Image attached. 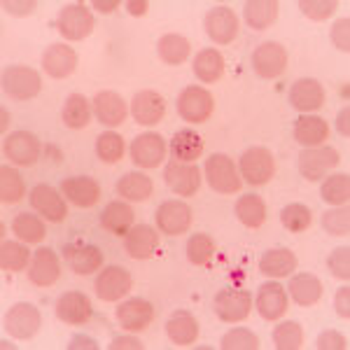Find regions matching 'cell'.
Returning <instances> with one entry per match:
<instances>
[{"label":"cell","instance_id":"4","mask_svg":"<svg viewBox=\"0 0 350 350\" xmlns=\"http://www.w3.org/2000/svg\"><path fill=\"white\" fill-rule=\"evenodd\" d=\"M213 308H215V315L222 323H243L252 310V297L247 290L224 287L213 299Z\"/></svg>","mask_w":350,"mask_h":350},{"label":"cell","instance_id":"6","mask_svg":"<svg viewBox=\"0 0 350 350\" xmlns=\"http://www.w3.org/2000/svg\"><path fill=\"white\" fill-rule=\"evenodd\" d=\"M56 26H59V33L66 38V40L77 42V40H84L87 36H92L96 19H94V14L89 12L87 5L70 3L59 12V21H56Z\"/></svg>","mask_w":350,"mask_h":350},{"label":"cell","instance_id":"59","mask_svg":"<svg viewBox=\"0 0 350 350\" xmlns=\"http://www.w3.org/2000/svg\"><path fill=\"white\" fill-rule=\"evenodd\" d=\"M94 8L103 14H110L115 8H120V0H94Z\"/></svg>","mask_w":350,"mask_h":350},{"label":"cell","instance_id":"7","mask_svg":"<svg viewBox=\"0 0 350 350\" xmlns=\"http://www.w3.org/2000/svg\"><path fill=\"white\" fill-rule=\"evenodd\" d=\"M40 325H42L40 310L28 301L14 304V306L5 313V332L12 338H19V341H26V338L36 336Z\"/></svg>","mask_w":350,"mask_h":350},{"label":"cell","instance_id":"8","mask_svg":"<svg viewBox=\"0 0 350 350\" xmlns=\"http://www.w3.org/2000/svg\"><path fill=\"white\" fill-rule=\"evenodd\" d=\"M203 28H206V36L215 44H229L239 36V16L227 5H217L203 16Z\"/></svg>","mask_w":350,"mask_h":350},{"label":"cell","instance_id":"43","mask_svg":"<svg viewBox=\"0 0 350 350\" xmlns=\"http://www.w3.org/2000/svg\"><path fill=\"white\" fill-rule=\"evenodd\" d=\"M26 194L24 178L19 175L16 168L3 166L0 168V201L3 203H16Z\"/></svg>","mask_w":350,"mask_h":350},{"label":"cell","instance_id":"47","mask_svg":"<svg viewBox=\"0 0 350 350\" xmlns=\"http://www.w3.org/2000/svg\"><path fill=\"white\" fill-rule=\"evenodd\" d=\"M96 154H98L100 161L105 163H117L122 161L124 157V140L120 133H100L98 140H96Z\"/></svg>","mask_w":350,"mask_h":350},{"label":"cell","instance_id":"34","mask_svg":"<svg viewBox=\"0 0 350 350\" xmlns=\"http://www.w3.org/2000/svg\"><path fill=\"white\" fill-rule=\"evenodd\" d=\"M171 152L175 161L194 163L203 154V138L191 129H183L173 135L171 140Z\"/></svg>","mask_w":350,"mask_h":350},{"label":"cell","instance_id":"44","mask_svg":"<svg viewBox=\"0 0 350 350\" xmlns=\"http://www.w3.org/2000/svg\"><path fill=\"white\" fill-rule=\"evenodd\" d=\"M280 222H283V227L287 231H292V234H301V231H306L310 227V222H313V213H310V208L304 206V203H290V206H285L283 211H280Z\"/></svg>","mask_w":350,"mask_h":350},{"label":"cell","instance_id":"17","mask_svg":"<svg viewBox=\"0 0 350 350\" xmlns=\"http://www.w3.org/2000/svg\"><path fill=\"white\" fill-rule=\"evenodd\" d=\"M28 201H31L33 211L40 213L47 222H64L68 215L66 201L61 199L59 191L54 187H49V185H36V187L31 189Z\"/></svg>","mask_w":350,"mask_h":350},{"label":"cell","instance_id":"32","mask_svg":"<svg viewBox=\"0 0 350 350\" xmlns=\"http://www.w3.org/2000/svg\"><path fill=\"white\" fill-rule=\"evenodd\" d=\"M100 227L115 236H126L129 229L133 227V208L129 203L112 201L100 213Z\"/></svg>","mask_w":350,"mask_h":350},{"label":"cell","instance_id":"14","mask_svg":"<svg viewBox=\"0 0 350 350\" xmlns=\"http://www.w3.org/2000/svg\"><path fill=\"white\" fill-rule=\"evenodd\" d=\"M92 313V301H89V297L84 292L70 290L56 299V318L64 325H84L89 323Z\"/></svg>","mask_w":350,"mask_h":350},{"label":"cell","instance_id":"28","mask_svg":"<svg viewBox=\"0 0 350 350\" xmlns=\"http://www.w3.org/2000/svg\"><path fill=\"white\" fill-rule=\"evenodd\" d=\"M94 112L96 120L105 126H120V124L126 120V103L117 92H98L94 98Z\"/></svg>","mask_w":350,"mask_h":350},{"label":"cell","instance_id":"3","mask_svg":"<svg viewBox=\"0 0 350 350\" xmlns=\"http://www.w3.org/2000/svg\"><path fill=\"white\" fill-rule=\"evenodd\" d=\"M213 110H215V100L213 94L203 87H185L183 94L178 96V115L180 120L189 122V124H203L206 120H211Z\"/></svg>","mask_w":350,"mask_h":350},{"label":"cell","instance_id":"38","mask_svg":"<svg viewBox=\"0 0 350 350\" xmlns=\"http://www.w3.org/2000/svg\"><path fill=\"white\" fill-rule=\"evenodd\" d=\"M224 72V56L213 47L201 49L199 54L194 56V75L199 77L201 82H217Z\"/></svg>","mask_w":350,"mask_h":350},{"label":"cell","instance_id":"5","mask_svg":"<svg viewBox=\"0 0 350 350\" xmlns=\"http://www.w3.org/2000/svg\"><path fill=\"white\" fill-rule=\"evenodd\" d=\"M241 175L247 185L252 187H262V185L271 183V178L275 175V161L273 154L267 148H250L243 152L241 157Z\"/></svg>","mask_w":350,"mask_h":350},{"label":"cell","instance_id":"52","mask_svg":"<svg viewBox=\"0 0 350 350\" xmlns=\"http://www.w3.org/2000/svg\"><path fill=\"white\" fill-rule=\"evenodd\" d=\"M332 42L336 44V49H341V52H350V19L348 16H343V19H338L334 26H332Z\"/></svg>","mask_w":350,"mask_h":350},{"label":"cell","instance_id":"24","mask_svg":"<svg viewBox=\"0 0 350 350\" xmlns=\"http://www.w3.org/2000/svg\"><path fill=\"white\" fill-rule=\"evenodd\" d=\"M42 68L54 80H64V77L72 75L77 68L75 49L68 47V44H49L42 54Z\"/></svg>","mask_w":350,"mask_h":350},{"label":"cell","instance_id":"53","mask_svg":"<svg viewBox=\"0 0 350 350\" xmlns=\"http://www.w3.org/2000/svg\"><path fill=\"white\" fill-rule=\"evenodd\" d=\"M315 348L318 350H346L348 341H346V336H341L338 332L325 329L323 334L318 336V341H315Z\"/></svg>","mask_w":350,"mask_h":350},{"label":"cell","instance_id":"11","mask_svg":"<svg viewBox=\"0 0 350 350\" xmlns=\"http://www.w3.org/2000/svg\"><path fill=\"white\" fill-rule=\"evenodd\" d=\"M341 157L334 148H306L299 154V173L310 183L323 180L332 168L338 166Z\"/></svg>","mask_w":350,"mask_h":350},{"label":"cell","instance_id":"10","mask_svg":"<svg viewBox=\"0 0 350 350\" xmlns=\"http://www.w3.org/2000/svg\"><path fill=\"white\" fill-rule=\"evenodd\" d=\"M157 229L163 231L166 236H183L191 227V208L185 201H163L154 213Z\"/></svg>","mask_w":350,"mask_h":350},{"label":"cell","instance_id":"2","mask_svg":"<svg viewBox=\"0 0 350 350\" xmlns=\"http://www.w3.org/2000/svg\"><path fill=\"white\" fill-rule=\"evenodd\" d=\"M203 171H206L211 189L217 191V194H236V191H241V187H243V180H241L239 171H236L231 157L222 154V152L208 157Z\"/></svg>","mask_w":350,"mask_h":350},{"label":"cell","instance_id":"46","mask_svg":"<svg viewBox=\"0 0 350 350\" xmlns=\"http://www.w3.org/2000/svg\"><path fill=\"white\" fill-rule=\"evenodd\" d=\"M213 255H215V241L208 234H194L187 241V259L196 267L211 264Z\"/></svg>","mask_w":350,"mask_h":350},{"label":"cell","instance_id":"60","mask_svg":"<svg viewBox=\"0 0 350 350\" xmlns=\"http://www.w3.org/2000/svg\"><path fill=\"white\" fill-rule=\"evenodd\" d=\"M68 348H70V350H75V348H96V343L89 336H72V341H70V346H68Z\"/></svg>","mask_w":350,"mask_h":350},{"label":"cell","instance_id":"23","mask_svg":"<svg viewBox=\"0 0 350 350\" xmlns=\"http://www.w3.org/2000/svg\"><path fill=\"white\" fill-rule=\"evenodd\" d=\"M159 247V234L150 224H133L124 236V250L131 259H150Z\"/></svg>","mask_w":350,"mask_h":350},{"label":"cell","instance_id":"36","mask_svg":"<svg viewBox=\"0 0 350 350\" xmlns=\"http://www.w3.org/2000/svg\"><path fill=\"white\" fill-rule=\"evenodd\" d=\"M243 16H245L247 26L255 31H264V28L273 26L278 19V3L275 0H247L243 8Z\"/></svg>","mask_w":350,"mask_h":350},{"label":"cell","instance_id":"1","mask_svg":"<svg viewBox=\"0 0 350 350\" xmlns=\"http://www.w3.org/2000/svg\"><path fill=\"white\" fill-rule=\"evenodd\" d=\"M40 72L28 66H8L3 70V92L12 100H31L40 94Z\"/></svg>","mask_w":350,"mask_h":350},{"label":"cell","instance_id":"51","mask_svg":"<svg viewBox=\"0 0 350 350\" xmlns=\"http://www.w3.org/2000/svg\"><path fill=\"white\" fill-rule=\"evenodd\" d=\"M299 8H301V12L306 14L308 19L325 21L327 16H332L336 12L338 3H336V0H301V3H299Z\"/></svg>","mask_w":350,"mask_h":350},{"label":"cell","instance_id":"57","mask_svg":"<svg viewBox=\"0 0 350 350\" xmlns=\"http://www.w3.org/2000/svg\"><path fill=\"white\" fill-rule=\"evenodd\" d=\"M148 8H150L148 0H129L126 3L129 14H133V16H143L145 12H148Z\"/></svg>","mask_w":350,"mask_h":350},{"label":"cell","instance_id":"58","mask_svg":"<svg viewBox=\"0 0 350 350\" xmlns=\"http://www.w3.org/2000/svg\"><path fill=\"white\" fill-rule=\"evenodd\" d=\"M348 117H350V108L346 105L341 112H338V120H336V129H338V133L343 135V138H348L350 135V129H348Z\"/></svg>","mask_w":350,"mask_h":350},{"label":"cell","instance_id":"55","mask_svg":"<svg viewBox=\"0 0 350 350\" xmlns=\"http://www.w3.org/2000/svg\"><path fill=\"white\" fill-rule=\"evenodd\" d=\"M36 0H28V3H14V0H5L3 3V8H5V12H10V14H31L33 10H36Z\"/></svg>","mask_w":350,"mask_h":350},{"label":"cell","instance_id":"31","mask_svg":"<svg viewBox=\"0 0 350 350\" xmlns=\"http://www.w3.org/2000/svg\"><path fill=\"white\" fill-rule=\"evenodd\" d=\"M297 269V257L287 247H271L259 257V271L269 278H285Z\"/></svg>","mask_w":350,"mask_h":350},{"label":"cell","instance_id":"54","mask_svg":"<svg viewBox=\"0 0 350 350\" xmlns=\"http://www.w3.org/2000/svg\"><path fill=\"white\" fill-rule=\"evenodd\" d=\"M334 306H336V313L341 315L343 320L350 318V287H338V292L334 297Z\"/></svg>","mask_w":350,"mask_h":350},{"label":"cell","instance_id":"56","mask_svg":"<svg viewBox=\"0 0 350 350\" xmlns=\"http://www.w3.org/2000/svg\"><path fill=\"white\" fill-rule=\"evenodd\" d=\"M124 348H131V350H143V343L133 336H117L115 341L110 343V350H124Z\"/></svg>","mask_w":350,"mask_h":350},{"label":"cell","instance_id":"9","mask_svg":"<svg viewBox=\"0 0 350 350\" xmlns=\"http://www.w3.org/2000/svg\"><path fill=\"white\" fill-rule=\"evenodd\" d=\"M252 70L262 80H275L287 70V49L280 42H262L252 52Z\"/></svg>","mask_w":350,"mask_h":350},{"label":"cell","instance_id":"15","mask_svg":"<svg viewBox=\"0 0 350 350\" xmlns=\"http://www.w3.org/2000/svg\"><path fill=\"white\" fill-rule=\"evenodd\" d=\"M287 100L290 105L299 112H313L320 110L325 105V87L313 77H301L290 87V94H287Z\"/></svg>","mask_w":350,"mask_h":350},{"label":"cell","instance_id":"48","mask_svg":"<svg viewBox=\"0 0 350 350\" xmlns=\"http://www.w3.org/2000/svg\"><path fill=\"white\" fill-rule=\"evenodd\" d=\"M219 348L222 350H257L259 338L255 332L245 329V327H236V329H231L222 336Z\"/></svg>","mask_w":350,"mask_h":350},{"label":"cell","instance_id":"37","mask_svg":"<svg viewBox=\"0 0 350 350\" xmlns=\"http://www.w3.org/2000/svg\"><path fill=\"white\" fill-rule=\"evenodd\" d=\"M115 189H117V194L126 201H148L152 196V191H154V185H152V180L143 173H126L117 180Z\"/></svg>","mask_w":350,"mask_h":350},{"label":"cell","instance_id":"18","mask_svg":"<svg viewBox=\"0 0 350 350\" xmlns=\"http://www.w3.org/2000/svg\"><path fill=\"white\" fill-rule=\"evenodd\" d=\"M61 278V262L52 247H40L28 267V280L38 287H52Z\"/></svg>","mask_w":350,"mask_h":350},{"label":"cell","instance_id":"49","mask_svg":"<svg viewBox=\"0 0 350 350\" xmlns=\"http://www.w3.org/2000/svg\"><path fill=\"white\" fill-rule=\"evenodd\" d=\"M323 229L332 236H348L350 234V208H332L323 215Z\"/></svg>","mask_w":350,"mask_h":350},{"label":"cell","instance_id":"12","mask_svg":"<svg viewBox=\"0 0 350 350\" xmlns=\"http://www.w3.org/2000/svg\"><path fill=\"white\" fill-rule=\"evenodd\" d=\"M40 140L28 131H14L5 138L3 152L10 161L16 163V166H33L38 159H40Z\"/></svg>","mask_w":350,"mask_h":350},{"label":"cell","instance_id":"30","mask_svg":"<svg viewBox=\"0 0 350 350\" xmlns=\"http://www.w3.org/2000/svg\"><path fill=\"white\" fill-rule=\"evenodd\" d=\"M166 334L175 346H191L199 338V323L189 310H175L166 323Z\"/></svg>","mask_w":350,"mask_h":350},{"label":"cell","instance_id":"33","mask_svg":"<svg viewBox=\"0 0 350 350\" xmlns=\"http://www.w3.org/2000/svg\"><path fill=\"white\" fill-rule=\"evenodd\" d=\"M234 213L241 219V224H245L247 229H259L267 222V203L257 194H243L236 201Z\"/></svg>","mask_w":350,"mask_h":350},{"label":"cell","instance_id":"41","mask_svg":"<svg viewBox=\"0 0 350 350\" xmlns=\"http://www.w3.org/2000/svg\"><path fill=\"white\" fill-rule=\"evenodd\" d=\"M320 196H323L325 203H332V206H346L350 199V175L348 173L329 175L323 183Z\"/></svg>","mask_w":350,"mask_h":350},{"label":"cell","instance_id":"26","mask_svg":"<svg viewBox=\"0 0 350 350\" xmlns=\"http://www.w3.org/2000/svg\"><path fill=\"white\" fill-rule=\"evenodd\" d=\"M66 262L77 275H89L103 267V252L92 243H80V245H66Z\"/></svg>","mask_w":350,"mask_h":350},{"label":"cell","instance_id":"21","mask_svg":"<svg viewBox=\"0 0 350 350\" xmlns=\"http://www.w3.org/2000/svg\"><path fill=\"white\" fill-rule=\"evenodd\" d=\"M166 185L171 187L175 194L180 196H194L201 187V173L194 163H185V161H171L166 166Z\"/></svg>","mask_w":350,"mask_h":350},{"label":"cell","instance_id":"13","mask_svg":"<svg viewBox=\"0 0 350 350\" xmlns=\"http://www.w3.org/2000/svg\"><path fill=\"white\" fill-rule=\"evenodd\" d=\"M133 287V278L124 267H108L98 273L96 278V295L103 301H120L122 297H126Z\"/></svg>","mask_w":350,"mask_h":350},{"label":"cell","instance_id":"45","mask_svg":"<svg viewBox=\"0 0 350 350\" xmlns=\"http://www.w3.org/2000/svg\"><path fill=\"white\" fill-rule=\"evenodd\" d=\"M273 346L278 350H299L304 346V329L297 320H285L273 329Z\"/></svg>","mask_w":350,"mask_h":350},{"label":"cell","instance_id":"27","mask_svg":"<svg viewBox=\"0 0 350 350\" xmlns=\"http://www.w3.org/2000/svg\"><path fill=\"white\" fill-rule=\"evenodd\" d=\"M292 135L304 150L306 148H320V145L327 140L329 135V126L323 117L315 115H301L295 122V129H292Z\"/></svg>","mask_w":350,"mask_h":350},{"label":"cell","instance_id":"29","mask_svg":"<svg viewBox=\"0 0 350 350\" xmlns=\"http://www.w3.org/2000/svg\"><path fill=\"white\" fill-rule=\"evenodd\" d=\"M290 297L295 299L297 306H304V308H310L323 299V280L313 273H297L292 275L290 280Z\"/></svg>","mask_w":350,"mask_h":350},{"label":"cell","instance_id":"50","mask_svg":"<svg viewBox=\"0 0 350 350\" xmlns=\"http://www.w3.org/2000/svg\"><path fill=\"white\" fill-rule=\"evenodd\" d=\"M327 269L329 273L338 280H348L350 278V247H334L332 255L327 257Z\"/></svg>","mask_w":350,"mask_h":350},{"label":"cell","instance_id":"16","mask_svg":"<svg viewBox=\"0 0 350 350\" xmlns=\"http://www.w3.org/2000/svg\"><path fill=\"white\" fill-rule=\"evenodd\" d=\"M252 304H255V308L259 310V315H262L264 320H269V323L280 320L287 313V308H290L285 287L280 283H273V280H269V283H264L259 287L257 299Z\"/></svg>","mask_w":350,"mask_h":350},{"label":"cell","instance_id":"20","mask_svg":"<svg viewBox=\"0 0 350 350\" xmlns=\"http://www.w3.org/2000/svg\"><path fill=\"white\" fill-rule=\"evenodd\" d=\"M166 157V143L159 133H140L131 143V159L140 168H157Z\"/></svg>","mask_w":350,"mask_h":350},{"label":"cell","instance_id":"35","mask_svg":"<svg viewBox=\"0 0 350 350\" xmlns=\"http://www.w3.org/2000/svg\"><path fill=\"white\" fill-rule=\"evenodd\" d=\"M157 54H159V59L163 64L180 66L189 59L191 44L187 38L178 36V33H166V36H161L159 42H157Z\"/></svg>","mask_w":350,"mask_h":350},{"label":"cell","instance_id":"22","mask_svg":"<svg viewBox=\"0 0 350 350\" xmlns=\"http://www.w3.org/2000/svg\"><path fill=\"white\" fill-rule=\"evenodd\" d=\"M131 115L133 120L143 126H154L163 120L166 115V100H163L161 94L152 92V89H145V92H138L133 96L131 103Z\"/></svg>","mask_w":350,"mask_h":350},{"label":"cell","instance_id":"42","mask_svg":"<svg viewBox=\"0 0 350 350\" xmlns=\"http://www.w3.org/2000/svg\"><path fill=\"white\" fill-rule=\"evenodd\" d=\"M28 259H31V252L26 250V245L16 241H3L0 245V269L3 271H10V273L24 271L28 267Z\"/></svg>","mask_w":350,"mask_h":350},{"label":"cell","instance_id":"19","mask_svg":"<svg viewBox=\"0 0 350 350\" xmlns=\"http://www.w3.org/2000/svg\"><path fill=\"white\" fill-rule=\"evenodd\" d=\"M117 320L126 332H143L154 320V306L148 299H126V301L117 306Z\"/></svg>","mask_w":350,"mask_h":350},{"label":"cell","instance_id":"25","mask_svg":"<svg viewBox=\"0 0 350 350\" xmlns=\"http://www.w3.org/2000/svg\"><path fill=\"white\" fill-rule=\"evenodd\" d=\"M61 191L66 199L77 208H92L100 199V185L89 175H77V178H68L61 183Z\"/></svg>","mask_w":350,"mask_h":350},{"label":"cell","instance_id":"40","mask_svg":"<svg viewBox=\"0 0 350 350\" xmlns=\"http://www.w3.org/2000/svg\"><path fill=\"white\" fill-rule=\"evenodd\" d=\"M12 231L19 241L24 243H42L44 241V222L33 213H19L12 219Z\"/></svg>","mask_w":350,"mask_h":350},{"label":"cell","instance_id":"39","mask_svg":"<svg viewBox=\"0 0 350 350\" xmlns=\"http://www.w3.org/2000/svg\"><path fill=\"white\" fill-rule=\"evenodd\" d=\"M61 120H64L68 129H84L92 122V105L82 94H70L64 103Z\"/></svg>","mask_w":350,"mask_h":350}]
</instances>
